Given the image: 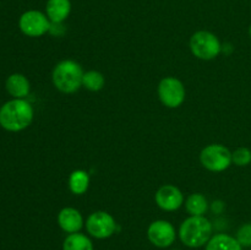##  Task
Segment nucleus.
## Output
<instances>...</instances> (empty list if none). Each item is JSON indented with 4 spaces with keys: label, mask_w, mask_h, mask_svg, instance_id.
I'll use <instances>...</instances> for the list:
<instances>
[{
    "label": "nucleus",
    "mask_w": 251,
    "mask_h": 250,
    "mask_svg": "<svg viewBox=\"0 0 251 250\" xmlns=\"http://www.w3.org/2000/svg\"><path fill=\"white\" fill-rule=\"evenodd\" d=\"M157 206L163 211H176L184 203V195L176 186L167 184L157 190L154 196Z\"/></svg>",
    "instance_id": "obj_10"
},
{
    "label": "nucleus",
    "mask_w": 251,
    "mask_h": 250,
    "mask_svg": "<svg viewBox=\"0 0 251 250\" xmlns=\"http://www.w3.org/2000/svg\"><path fill=\"white\" fill-rule=\"evenodd\" d=\"M5 88L12 98L26 100L27 96L29 95V91H31V85H29V81L26 76L15 73L6 78Z\"/></svg>",
    "instance_id": "obj_12"
},
{
    "label": "nucleus",
    "mask_w": 251,
    "mask_h": 250,
    "mask_svg": "<svg viewBox=\"0 0 251 250\" xmlns=\"http://www.w3.org/2000/svg\"><path fill=\"white\" fill-rule=\"evenodd\" d=\"M82 68L74 60H63L55 65L51 80L56 90L63 93H74L82 86Z\"/></svg>",
    "instance_id": "obj_3"
},
{
    "label": "nucleus",
    "mask_w": 251,
    "mask_h": 250,
    "mask_svg": "<svg viewBox=\"0 0 251 250\" xmlns=\"http://www.w3.org/2000/svg\"><path fill=\"white\" fill-rule=\"evenodd\" d=\"M190 50L201 60H212L222 51V44L210 31H198L190 38Z\"/></svg>",
    "instance_id": "obj_4"
},
{
    "label": "nucleus",
    "mask_w": 251,
    "mask_h": 250,
    "mask_svg": "<svg viewBox=\"0 0 251 250\" xmlns=\"http://www.w3.org/2000/svg\"><path fill=\"white\" fill-rule=\"evenodd\" d=\"M213 227L205 216H190L179 228V238L188 248H201L212 238Z\"/></svg>",
    "instance_id": "obj_2"
},
{
    "label": "nucleus",
    "mask_w": 251,
    "mask_h": 250,
    "mask_svg": "<svg viewBox=\"0 0 251 250\" xmlns=\"http://www.w3.org/2000/svg\"><path fill=\"white\" fill-rule=\"evenodd\" d=\"M147 238L157 248H168L176 242V228L171 222L164 220H158L152 222L147 229Z\"/></svg>",
    "instance_id": "obj_9"
},
{
    "label": "nucleus",
    "mask_w": 251,
    "mask_h": 250,
    "mask_svg": "<svg viewBox=\"0 0 251 250\" xmlns=\"http://www.w3.org/2000/svg\"><path fill=\"white\" fill-rule=\"evenodd\" d=\"M205 250H243V247L232 235L218 233L208 240Z\"/></svg>",
    "instance_id": "obj_14"
},
{
    "label": "nucleus",
    "mask_w": 251,
    "mask_h": 250,
    "mask_svg": "<svg viewBox=\"0 0 251 250\" xmlns=\"http://www.w3.org/2000/svg\"><path fill=\"white\" fill-rule=\"evenodd\" d=\"M186 211L190 213V216H205L208 210L207 199L200 193L191 194L185 201Z\"/></svg>",
    "instance_id": "obj_17"
},
{
    "label": "nucleus",
    "mask_w": 251,
    "mask_h": 250,
    "mask_svg": "<svg viewBox=\"0 0 251 250\" xmlns=\"http://www.w3.org/2000/svg\"><path fill=\"white\" fill-rule=\"evenodd\" d=\"M86 229L88 234L96 239H107L117 230V222L114 217L105 211H96L88 216Z\"/></svg>",
    "instance_id": "obj_7"
},
{
    "label": "nucleus",
    "mask_w": 251,
    "mask_h": 250,
    "mask_svg": "<svg viewBox=\"0 0 251 250\" xmlns=\"http://www.w3.org/2000/svg\"><path fill=\"white\" fill-rule=\"evenodd\" d=\"M235 239L243 248H251V223H244L237 230Z\"/></svg>",
    "instance_id": "obj_20"
},
{
    "label": "nucleus",
    "mask_w": 251,
    "mask_h": 250,
    "mask_svg": "<svg viewBox=\"0 0 251 250\" xmlns=\"http://www.w3.org/2000/svg\"><path fill=\"white\" fill-rule=\"evenodd\" d=\"M50 20L48 19L44 12L39 10H28L25 11L19 19V28L25 36L32 37H42L49 32L50 29Z\"/></svg>",
    "instance_id": "obj_6"
},
{
    "label": "nucleus",
    "mask_w": 251,
    "mask_h": 250,
    "mask_svg": "<svg viewBox=\"0 0 251 250\" xmlns=\"http://www.w3.org/2000/svg\"><path fill=\"white\" fill-rule=\"evenodd\" d=\"M34 110L26 100L12 98L0 107V126L10 132L27 129L33 122Z\"/></svg>",
    "instance_id": "obj_1"
},
{
    "label": "nucleus",
    "mask_w": 251,
    "mask_h": 250,
    "mask_svg": "<svg viewBox=\"0 0 251 250\" xmlns=\"http://www.w3.org/2000/svg\"><path fill=\"white\" fill-rule=\"evenodd\" d=\"M200 162L207 171L223 172L233 163L232 152L223 145H208L201 151Z\"/></svg>",
    "instance_id": "obj_5"
},
{
    "label": "nucleus",
    "mask_w": 251,
    "mask_h": 250,
    "mask_svg": "<svg viewBox=\"0 0 251 250\" xmlns=\"http://www.w3.org/2000/svg\"><path fill=\"white\" fill-rule=\"evenodd\" d=\"M249 36L251 37V25H250V27H249Z\"/></svg>",
    "instance_id": "obj_21"
},
{
    "label": "nucleus",
    "mask_w": 251,
    "mask_h": 250,
    "mask_svg": "<svg viewBox=\"0 0 251 250\" xmlns=\"http://www.w3.org/2000/svg\"><path fill=\"white\" fill-rule=\"evenodd\" d=\"M174 250H179V249H174Z\"/></svg>",
    "instance_id": "obj_22"
},
{
    "label": "nucleus",
    "mask_w": 251,
    "mask_h": 250,
    "mask_svg": "<svg viewBox=\"0 0 251 250\" xmlns=\"http://www.w3.org/2000/svg\"><path fill=\"white\" fill-rule=\"evenodd\" d=\"M70 12V0H48L46 4V15L53 24H63Z\"/></svg>",
    "instance_id": "obj_13"
},
{
    "label": "nucleus",
    "mask_w": 251,
    "mask_h": 250,
    "mask_svg": "<svg viewBox=\"0 0 251 250\" xmlns=\"http://www.w3.org/2000/svg\"><path fill=\"white\" fill-rule=\"evenodd\" d=\"M58 225L69 234L78 233L83 227L82 215L74 207H64L58 213Z\"/></svg>",
    "instance_id": "obj_11"
},
{
    "label": "nucleus",
    "mask_w": 251,
    "mask_h": 250,
    "mask_svg": "<svg viewBox=\"0 0 251 250\" xmlns=\"http://www.w3.org/2000/svg\"><path fill=\"white\" fill-rule=\"evenodd\" d=\"M68 185L71 193L75 195H82L87 191L90 185V175L82 169H76L69 176Z\"/></svg>",
    "instance_id": "obj_15"
},
{
    "label": "nucleus",
    "mask_w": 251,
    "mask_h": 250,
    "mask_svg": "<svg viewBox=\"0 0 251 250\" xmlns=\"http://www.w3.org/2000/svg\"><path fill=\"white\" fill-rule=\"evenodd\" d=\"M158 97L166 107L178 108L185 100V87L178 78L164 77L158 85Z\"/></svg>",
    "instance_id": "obj_8"
},
{
    "label": "nucleus",
    "mask_w": 251,
    "mask_h": 250,
    "mask_svg": "<svg viewBox=\"0 0 251 250\" xmlns=\"http://www.w3.org/2000/svg\"><path fill=\"white\" fill-rule=\"evenodd\" d=\"M232 161L238 167H247L251 163V150L248 147H239L232 152Z\"/></svg>",
    "instance_id": "obj_19"
},
{
    "label": "nucleus",
    "mask_w": 251,
    "mask_h": 250,
    "mask_svg": "<svg viewBox=\"0 0 251 250\" xmlns=\"http://www.w3.org/2000/svg\"><path fill=\"white\" fill-rule=\"evenodd\" d=\"M63 250H93V243L82 233H73L64 240Z\"/></svg>",
    "instance_id": "obj_16"
},
{
    "label": "nucleus",
    "mask_w": 251,
    "mask_h": 250,
    "mask_svg": "<svg viewBox=\"0 0 251 250\" xmlns=\"http://www.w3.org/2000/svg\"><path fill=\"white\" fill-rule=\"evenodd\" d=\"M105 85V78L102 73L97 70H90L83 74L82 86L91 92H98Z\"/></svg>",
    "instance_id": "obj_18"
}]
</instances>
